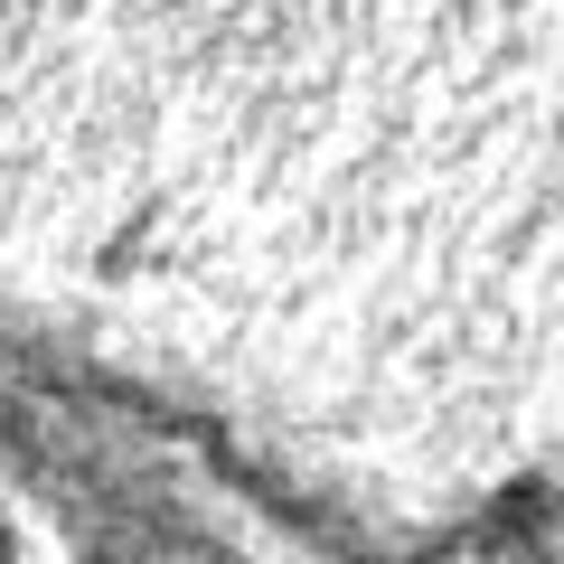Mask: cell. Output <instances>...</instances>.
<instances>
[{
    "label": "cell",
    "instance_id": "6da1fadb",
    "mask_svg": "<svg viewBox=\"0 0 564 564\" xmlns=\"http://www.w3.org/2000/svg\"><path fill=\"white\" fill-rule=\"evenodd\" d=\"M0 564H20V536H10V527H0Z\"/></svg>",
    "mask_w": 564,
    "mask_h": 564
}]
</instances>
